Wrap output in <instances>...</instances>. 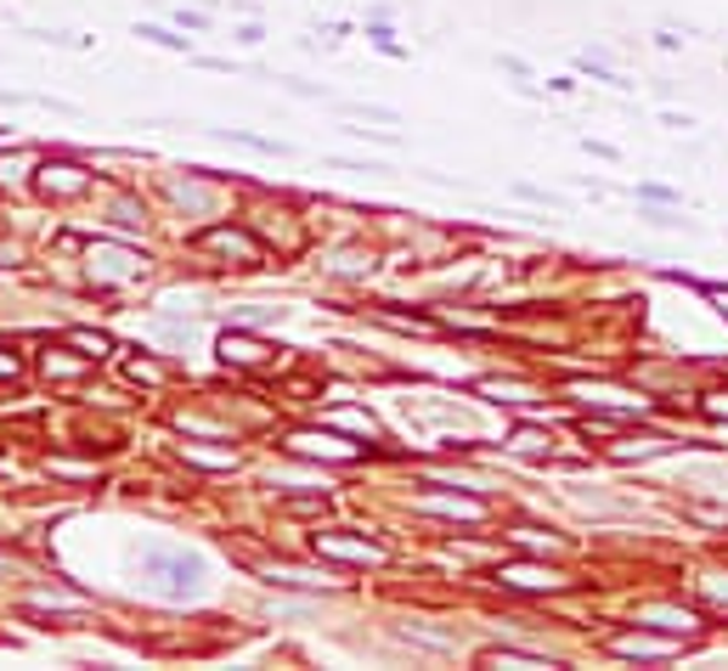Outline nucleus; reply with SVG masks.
Here are the masks:
<instances>
[{"instance_id":"nucleus-1","label":"nucleus","mask_w":728,"mask_h":671,"mask_svg":"<svg viewBox=\"0 0 728 671\" xmlns=\"http://www.w3.org/2000/svg\"><path fill=\"white\" fill-rule=\"evenodd\" d=\"M141 587L153 598H170V604H186L204 593V559L199 553H175V548H153L141 553Z\"/></svg>"},{"instance_id":"nucleus-2","label":"nucleus","mask_w":728,"mask_h":671,"mask_svg":"<svg viewBox=\"0 0 728 671\" xmlns=\"http://www.w3.org/2000/svg\"><path fill=\"white\" fill-rule=\"evenodd\" d=\"M85 271H90L96 288H130V282L148 277L153 266H148V255L130 249V243H114V237H90V243H85Z\"/></svg>"},{"instance_id":"nucleus-3","label":"nucleus","mask_w":728,"mask_h":671,"mask_svg":"<svg viewBox=\"0 0 728 671\" xmlns=\"http://www.w3.org/2000/svg\"><path fill=\"white\" fill-rule=\"evenodd\" d=\"M34 186H40V198H85L90 170L74 164V159H40L34 164Z\"/></svg>"},{"instance_id":"nucleus-4","label":"nucleus","mask_w":728,"mask_h":671,"mask_svg":"<svg viewBox=\"0 0 728 671\" xmlns=\"http://www.w3.org/2000/svg\"><path fill=\"white\" fill-rule=\"evenodd\" d=\"M199 249L226 255L232 266H260V260H266V243H260L255 231H243V226H210V231L199 237Z\"/></svg>"},{"instance_id":"nucleus-5","label":"nucleus","mask_w":728,"mask_h":671,"mask_svg":"<svg viewBox=\"0 0 728 671\" xmlns=\"http://www.w3.org/2000/svg\"><path fill=\"white\" fill-rule=\"evenodd\" d=\"M497 587H514V593H565L570 575H559L548 564H531V559H508V564H497Z\"/></svg>"},{"instance_id":"nucleus-6","label":"nucleus","mask_w":728,"mask_h":671,"mask_svg":"<svg viewBox=\"0 0 728 671\" xmlns=\"http://www.w3.org/2000/svg\"><path fill=\"white\" fill-rule=\"evenodd\" d=\"M282 446L295 452V457H317V463H356L362 457L356 441H339V435H328V429H295Z\"/></svg>"},{"instance_id":"nucleus-7","label":"nucleus","mask_w":728,"mask_h":671,"mask_svg":"<svg viewBox=\"0 0 728 671\" xmlns=\"http://www.w3.org/2000/svg\"><path fill=\"white\" fill-rule=\"evenodd\" d=\"M565 396H570V401H588V407H604V412H615V418H633V412L650 407L644 396L621 390V383H565Z\"/></svg>"},{"instance_id":"nucleus-8","label":"nucleus","mask_w":728,"mask_h":671,"mask_svg":"<svg viewBox=\"0 0 728 671\" xmlns=\"http://www.w3.org/2000/svg\"><path fill=\"white\" fill-rule=\"evenodd\" d=\"M170 204H175V209H186V215H215L221 186H215L204 170H186V175H175V181H170Z\"/></svg>"},{"instance_id":"nucleus-9","label":"nucleus","mask_w":728,"mask_h":671,"mask_svg":"<svg viewBox=\"0 0 728 671\" xmlns=\"http://www.w3.org/2000/svg\"><path fill=\"white\" fill-rule=\"evenodd\" d=\"M677 649H684V638H672V632L655 638V627H639V632L610 638V654H621V660H666V654H677Z\"/></svg>"},{"instance_id":"nucleus-10","label":"nucleus","mask_w":728,"mask_h":671,"mask_svg":"<svg viewBox=\"0 0 728 671\" xmlns=\"http://www.w3.org/2000/svg\"><path fill=\"white\" fill-rule=\"evenodd\" d=\"M311 548L322 559H339V564H384V548L378 542H362V537H345V531H317Z\"/></svg>"},{"instance_id":"nucleus-11","label":"nucleus","mask_w":728,"mask_h":671,"mask_svg":"<svg viewBox=\"0 0 728 671\" xmlns=\"http://www.w3.org/2000/svg\"><path fill=\"white\" fill-rule=\"evenodd\" d=\"M215 350H221V361H226V367H243V372H255V367H266V361H271V345H266V339H255V333H243V327H226Z\"/></svg>"},{"instance_id":"nucleus-12","label":"nucleus","mask_w":728,"mask_h":671,"mask_svg":"<svg viewBox=\"0 0 728 671\" xmlns=\"http://www.w3.org/2000/svg\"><path fill=\"white\" fill-rule=\"evenodd\" d=\"M639 627H655V632H672V638H695L700 620L689 609H672V604H644L639 609Z\"/></svg>"},{"instance_id":"nucleus-13","label":"nucleus","mask_w":728,"mask_h":671,"mask_svg":"<svg viewBox=\"0 0 728 671\" xmlns=\"http://www.w3.org/2000/svg\"><path fill=\"white\" fill-rule=\"evenodd\" d=\"M672 446H677L672 435H633V441L610 446V463H644V457H666Z\"/></svg>"},{"instance_id":"nucleus-14","label":"nucleus","mask_w":728,"mask_h":671,"mask_svg":"<svg viewBox=\"0 0 728 671\" xmlns=\"http://www.w3.org/2000/svg\"><path fill=\"white\" fill-rule=\"evenodd\" d=\"M322 423H333V429H351V435H367V441H378V418H373V412H362V407H328V412H322Z\"/></svg>"},{"instance_id":"nucleus-15","label":"nucleus","mask_w":728,"mask_h":671,"mask_svg":"<svg viewBox=\"0 0 728 671\" xmlns=\"http://www.w3.org/2000/svg\"><path fill=\"white\" fill-rule=\"evenodd\" d=\"M266 582H271V587H306V593H333V582H322V575H311V570H295V564H271V570H266Z\"/></svg>"},{"instance_id":"nucleus-16","label":"nucleus","mask_w":728,"mask_h":671,"mask_svg":"<svg viewBox=\"0 0 728 671\" xmlns=\"http://www.w3.org/2000/svg\"><path fill=\"white\" fill-rule=\"evenodd\" d=\"M474 396L497 401V407H520V401H531V390H525L520 378H480V383H474Z\"/></svg>"},{"instance_id":"nucleus-17","label":"nucleus","mask_w":728,"mask_h":671,"mask_svg":"<svg viewBox=\"0 0 728 671\" xmlns=\"http://www.w3.org/2000/svg\"><path fill=\"white\" fill-rule=\"evenodd\" d=\"M418 508L424 513H447V519H485V502L480 497H424Z\"/></svg>"},{"instance_id":"nucleus-18","label":"nucleus","mask_w":728,"mask_h":671,"mask_svg":"<svg viewBox=\"0 0 728 671\" xmlns=\"http://www.w3.org/2000/svg\"><path fill=\"white\" fill-rule=\"evenodd\" d=\"M181 457H186L192 468H232V463H237L232 446H199V441H181Z\"/></svg>"},{"instance_id":"nucleus-19","label":"nucleus","mask_w":728,"mask_h":671,"mask_svg":"<svg viewBox=\"0 0 728 671\" xmlns=\"http://www.w3.org/2000/svg\"><path fill=\"white\" fill-rule=\"evenodd\" d=\"M68 345H74L85 361H103V356L114 350V339H108L103 327H68Z\"/></svg>"},{"instance_id":"nucleus-20","label":"nucleus","mask_w":728,"mask_h":671,"mask_svg":"<svg viewBox=\"0 0 728 671\" xmlns=\"http://www.w3.org/2000/svg\"><path fill=\"white\" fill-rule=\"evenodd\" d=\"M328 271H333V277H367V271H373V255H367V249H333V255H328Z\"/></svg>"},{"instance_id":"nucleus-21","label":"nucleus","mask_w":728,"mask_h":671,"mask_svg":"<svg viewBox=\"0 0 728 671\" xmlns=\"http://www.w3.org/2000/svg\"><path fill=\"white\" fill-rule=\"evenodd\" d=\"M485 665H514V671H537V665H554L548 654H531V649H492Z\"/></svg>"},{"instance_id":"nucleus-22","label":"nucleus","mask_w":728,"mask_h":671,"mask_svg":"<svg viewBox=\"0 0 728 671\" xmlns=\"http://www.w3.org/2000/svg\"><path fill=\"white\" fill-rule=\"evenodd\" d=\"M508 452H525V457H548V435H543V429H531V423H520L514 435H508Z\"/></svg>"},{"instance_id":"nucleus-23","label":"nucleus","mask_w":728,"mask_h":671,"mask_svg":"<svg viewBox=\"0 0 728 671\" xmlns=\"http://www.w3.org/2000/svg\"><path fill=\"white\" fill-rule=\"evenodd\" d=\"M639 215H644L650 226H661V231H689V237L700 231V220H689V215H672V209H655V204H644Z\"/></svg>"},{"instance_id":"nucleus-24","label":"nucleus","mask_w":728,"mask_h":671,"mask_svg":"<svg viewBox=\"0 0 728 671\" xmlns=\"http://www.w3.org/2000/svg\"><path fill=\"white\" fill-rule=\"evenodd\" d=\"M125 378H130V383H164L170 372H164V361H153V356H130V361H125Z\"/></svg>"},{"instance_id":"nucleus-25","label":"nucleus","mask_w":728,"mask_h":671,"mask_svg":"<svg viewBox=\"0 0 728 671\" xmlns=\"http://www.w3.org/2000/svg\"><path fill=\"white\" fill-rule=\"evenodd\" d=\"M339 113H351V119H373V125H402L396 108H378V102H339Z\"/></svg>"},{"instance_id":"nucleus-26","label":"nucleus","mask_w":728,"mask_h":671,"mask_svg":"<svg viewBox=\"0 0 728 671\" xmlns=\"http://www.w3.org/2000/svg\"><path fill=\"white\" fill-rule=\"evenodd\" d=\"M40 367H45V378H79V372H85V361H74V356H63V350H45Z\"/></svg>"},{"instance_id":"nucleus-27","label":"nucleus","mask_w":728,"mask_h":671,"mask_svg":"<svg viewBox=\"0 0 728 671\" xmlns=\"http://www.w3.org/2000/svg\"><path fill=\"white\" fill-rule=\"evenodd\" d=\"M34 164H40V159H34V148H18L12 159H0V181H18V175H23V170H34Z\"/></svg>"},{"instance_id":"nucleus-28","label":"nucleus","mask_w":728,"mask_h":671,"mask_svg":"<svg viewBox=\"0 0 728 671\" xmlns=\"http://www.w3.org/2000/svg\"><path fill=\"white\" fill-rule=\"evenodd\" d=\"M136 34H141V40H153V45H164V52H186V40L170 34V29H159V23H141Z\"/></svg>"},{"instance_id":"nucleus-29","label":"nucleus","mask_w":728,"mask_h":671,"mask_svg":"<svg viewBox=\"0 0 728 671\" xmlns=\"http://www.w3.org/2000/svg\"><path fill=\"white\" fill-rule=\"evenodd\" d=\"M45 474H57V479H90L85 463H63V457H45Z\"/></svg>"},{"instance_id":"nucleus-30","label":"nucleus","mask_w":728,"mask_h":671,"mask_svg":"<svg viewBox=\"0 0 728 671\" xmlns=\"http://www.w3.org/2000/svg\"><path fill=\"white\" fill-rule=\"evenodd\" d=\"M0 378H7V383H18V378H23V356H18V350H7V345H0Z\"/></svg>"},{"instance_id":"nucleus-31","label":"nucleus","mask_w":728,"mask_h":671,"mask_svg":"<svg viewBox=\"0 0 728 671\" xmlns=\"http://www.w3.org/2000/svg\"><path fill=\"white\" fill-rule=\"evenodd\" d=\"M0 575H34V564L18 559V553H0Z\"/></svg>"},{"instance_id":"nucleus-32","label":"nucleus","mask_w":728,"mask_h":671,"mask_svg":"<svg viewBox=\"0 0 728 671\" xmlns=\"http://www.w3.org/2000/svg\"><path fill=\"white\" fill-rule=\"evenodd\" d=\"M706 412H711V418H728V390H717V396H706Z\"/></svg>"},{"instance_id":"nucleus-33","label":"nucleus","mask_w":728,"mask_h":671,"mask_svg":"<svg viewBox=\"0 0 728 671\" xmlns=\"http://www.w3.org/2000/svg\"><path fill=\"white\" fill-rule=\"evenodd\" d=\"M237 40H243V45H260V40H266V29H260V23H243V29H237Z\"/></svg>"},{"instance_id":"nucleus-34","label":"nucleus","mask_w":728,"mask_h":671,"mask_svg":"<svg viewBox=\"0 0 728 671\" xmlns=\"http://www.w3.org/2000/svg\"><path fill=\"white\" fill-rule=\"evenodd\" d=\"M706 593H711L717 604H728V582H717V575H711V582H706Z\"/></svg>"},{"instance_id":"nucleus-35","label":"nucleus","mask_w":728,"mask_h":671,"mask_svg":"<svg viewBox=\"0 0 728 671\" xmlns=\"http://www.w3.org/2000/svg\"><path fill=\"white\" fill-rule=\"evenodd\" d=\"M12 260H18V255H12V249H7V243H0V266H12Z\"/></svg>"}]
</instances>
